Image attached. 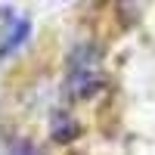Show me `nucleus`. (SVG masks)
Masks as SVG:
<instances>
[{
  "label": "nucleus",
  "mask_w": 155,
  "mask_h": 155,
  "mask_svg": "<svg viewBox=\"0 0 155 155\" xmlns=\"http://www.w3.org/2000/svg\"><path fill=\"white\" fill-rule=\"evenodd\" d=\"M3 155H41L28 140H19V137H12V140H6V149H3Z\"/></svg>",
  "instance_id": "obj_4"
},
{
  "label": "nucleus",
  "mask_w": 155,
  "mask_h": 155,
  "mask_svg": "<svg viewBox=\"0 0 155 155\" xmlns=\"http://www.w3.org/2000/svg\"><path fill=\"white\" fill-rule=\"evenodd\" d=\"M143 6H146V0H118V12L124 16V22H137Z\"/></svg>",
  "instance_id": "obj_3"
},
{
  "label": "nucleus",
  "mask_w": 155,
  "mask_h": 155,
  "mask_svg": "<svg viewBox=\"0 0 155 155\" xmlns=\"http://www.w3.org/2000/svg\"><path fill=\"white\" fill-rule=\"evenodd\" d=\"M28 34H31V19L25 12H19V9H12V6H3V41H0L3 59H9L16 53L28 41Z\"/></svg>",
  "instance_id": "obj_2"
},
{
  "label": "nucleus",
  "mask_w": 155,
  "mask_h": 155,
  "mask_svg": "<svg viewBox=\"0 0 155 155\" xmlns=\"http://www.w3.org/2000/svg\"><path fill=\"white\" fill-rule=\"evenodd\" d=\"M102 84V59H99V50L93 44H81L71 50L68 56V65H65V87L68 93L78 99H87L93 96Z\"/></svg>",
  "instance_id": "obj_1"
}]
</instances>
